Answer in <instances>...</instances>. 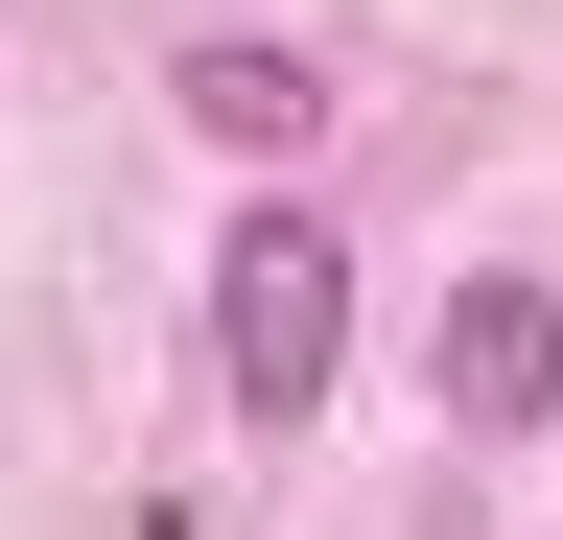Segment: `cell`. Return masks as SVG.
<instances>
[{
  "mask_svg": "<svg viewBox=\"0 0 563 540\" xmlns=\"http://www.w3.org/2000/svg\"><path fill=\"white\" fill-rule=\"evenodd\" d=\"M211 376H235V423H306V399L352 376V258H329V212H258L211 235Z\"/></svg>",
  "mask_w": 563,
  "mask_h": 540,
  "instance_id": "6da1fadb",
  "label": "cell"
},
{
  "mask_svg": "<svg viewBox=\"0 0 563 540\" xmlns=\"http://www.w3.org/2000/svg\"><path fill=\"white\" fill-rule=\"evenodd\" d=\"M422 376H446V447H540L563 423V283H446Z\"/></svg>",
  "mask_w": 563,
  "mask_h": 540,
  "instance_id": "7a4b0ae2",
  "label": "cell"
},
{
  "mask_svg": "<svg viewBox=\"0 0 563 540\" xmlns=\"http://www.w3.org/2000/svg\"><path fill=\"white\" fill-rule=\"evenodd\" d=\"M165 95H188V142H235V165H306L329 142V71H306V47H188Z\"/></svg>",
  "mask_w": 563,
  "mask_h": 540,
  "instance_id": "3957f363",
  "label": "cell"
}]
</instances>
